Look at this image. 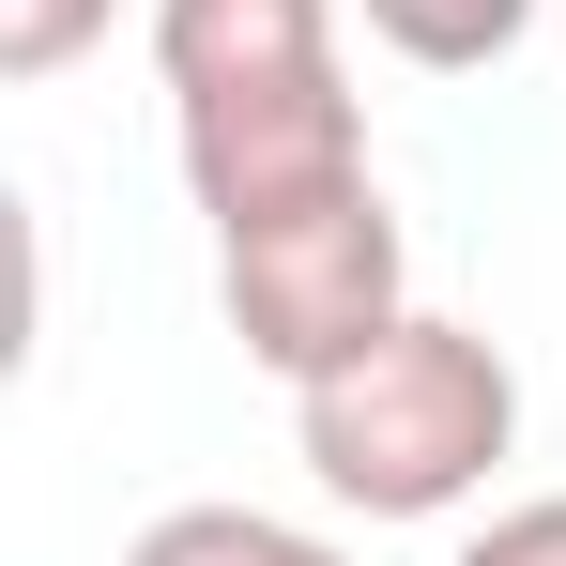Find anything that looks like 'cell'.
<instances>
[{
  "instance_id": "cell-1",
  "label": "cell",
  "mask_w": 566,
  "mask_h": 566,
  "mask_svg": "<svg viewBox=\"0 0 566 566\" xmlns=\"http://www.w3.org/2000/svg\"><path fill=\"white\" fill-rule=\"evenodd\" d=\"M291 444L322 474V505H353V521H460L521 460V368H505V337L413 306L353 368L291 382Z\"/></svg>"
},
{
  "instance_id": "cell-2",
  "label": "cell",
  "mask_w": 566,
  "mask_h": 566,
  "mask_svg": "<svg viewBox=\"0 0 566 566\" xmlns=\"http://www.w3.org/2000/svg\"><path fill=\"white\" fill-rule=\"evenodd\" d=\"M214 306H230V353L276 382L353 368L382 322H413V245H398V199L353 185L322 214H276L245 245H214Z\"/></svg>"
},
{
  "instance_id": "cell-3",
  "label": "cell",
  "mask_w": 566,
  "mask_h": 566,
  "mask_svg": "<svg viewBox=\"0 0 566 566\" xmlns=\"http://www.w3.org/2000/svg\"><path fill=\"white\" fill-rule=\"evenodd\" d=\"M169 154H185V199L214 245L276 230V214H322V199L382 185L368 169V107H353V62H276V77H199L169 93Z\"/></svg>"
},
{
  "instance_id": "cell-4",
  "label": "cell",
  "mask_w": 566,
  "mask_h": 566,
  "mask_svg": "<svg viewBox=\"0 0 566 566\" xmlns=\"http://www.w3.org/2000/svg\"><path fill=\"white\" fill-rule=\"evenodd\" d=\"M353 15H368L413 77H490V62H521V31H536V0H353Z\"/></svg>"
},
{
  "instance_id": "cell-5",
  "label": "cell",
  "mask_w": 566,
  "mask_h": 566,
  "mask_svg": "<svg viewBox=\"0 0 566 566\" xmlns=\"http://www.w3.org/2000/svg\"><path fill=\"white\" fill-rule=\"evenodd\" d=\"M123 566H353V552L306 536V521H276V505H169V521H138Z\"/></svg>"
},
{
  "instance_id": "cell-6",
  "label": "cell",
  "mask_w": 566,
  "mask_h": 566,
  "mask_svg": "<svg viewBox=\"0 0 566 566\" xmlns=\"http://www.w3.org/2000/svg\"><path fill=\"white\" fill-rule=\"evenodd\" d=\"M107 31H123V0H0V77L15 93H46V77H77Z\"/></svg>"
},
{
  "instance_id": "cell-7",
  "label": "cell",
  "mask_w": 566,
  "mask_h": 566,
  "mask_svg": "<svg viewBox=\"0 0 566 566\" xmlns=\"http://www.w3.org/2000/svg\"><path fill=\"white\" fill-rule=\"evenodd\" d=\"M444 566H566V490H521V505H490Z\"/></svg>"
}]
</instances>
